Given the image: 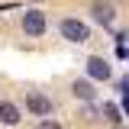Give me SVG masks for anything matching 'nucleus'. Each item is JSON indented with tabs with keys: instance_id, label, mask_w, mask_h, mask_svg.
<instances>
[{
	"instance_id": "4",
	"label": "nucleus",
	"mask_w": 129,
	"mask_h": 129,
	"mask_svg": "<svg viewBox=\"0 0 129 129\" xmlns=\"http://www.w3.org/2000/svg\"><path fill=\"white\" fill-rule=\"evenodd\" d=\"M90 13H94V19L100 23V26H110L116 10H113V3H110V0H94V3H90Z\"/></svg>"
},
{
	"instance_id": "6",
	"label": "nucleus",
	"mask_w": 129,
	"mask_h": 129,
	"mask_svg": "<svg viewBox=\"0 0 129 129\" xmlns=\"http://www.w3.org/2000/svg\"><path fill=\"white\" fill-rule=\"evenodd\" d=\"M23 116H19V107L16 103H10V100H0V123L3 126H16Z\"/></svg>"
},
{
	"instance_id": "3",
	"label": "nucleus",
	"mask_w": 129,
	"mask_h": 129,
	"mask_svg": "<svg viewBox=\"0 0 129 129\" xmlns=\"http://www.w3.org/2000/svg\"><path fill=\"white\" fill-rule=\"evenodd\" d=\"M26 107H29L36 116H48V113H52V100H48L45 94H39V90H29V94H26Z\"/></svg>"
},
{
	"instance_id": "9",
	"label": "nucleus",
	"mask_w": 129,
	"mask_h": 129,
	"mask_svg": "<svg viewBox=\"0 0 129 129\" xmlns=\"http://www.w3.org/2000/svg\"><path fill=\"white\" fill-rule=\"evenodd\" d=\"M100 113H103V107H87L84 116H87V119H100Z\"/></svg>"
},
{
	"instance_id": "12",
	"label": "nucleus",
	"mask_w": 129,
	"mask_h": 129,
	"mask_svg": "<svg viewBox=\"0 0 129 129\" xmlns=\"http://www.w3.org/2000/svg\"><path fill=\"white\" fill-rule=\"evenodd\" d=\"M123 113L129 116V94H126V100H123Z\"/></svg>"
},
{
	"instance_id": "2",
	"label": "nucleus",
	"mask_w": 129,
	"mask_h": 129,
	"mask_svg": "<svg viewBox=\"0 0 129 129\" xmlns=\"http://www.w3.org/2000/svg\"><path fill=\"white\" fill-rule=\"evenodd\" d=\"M23 32L26 36H42L45 32V13L42 10H29L23 16Z\"/></svg>"
},
{
	"instance_id": "13",
	"label": "nucleus",
	"mask_w": 129,
	"mask_h": 129,
	"mask_svg": "<svg viewBox=\"0 0 129 129\" xmlns=\"http://www.w3.org/2000/svg\"><path fill=\"white\" fill-rule=\"evenodd\" d=\"M113 129H119V126H113Z\"/></svg>"
},
{
	"instance_id": "11",
	"label": "nucleus",
	"mask_w": 129,
	"mask_h": 129,
	"mask_svg": "<svg viewBox=\"0 0 129 129\" xmlns=\"http://www.w3.org/2000/svg\"><path fill=\"white\" fill-rule=\"evenodd\" d=\"M119 90H123V94H129V78H123V81H119Z\"/></svg>"
},
{
	"instance_id": "5",
	"label": "nucleus",
	"mask_w": 129,
	"mask_h": 129,
	"mask_svg": "<svg viewBox=\"0 0 129 129\" xmlns=\"http://www.w3.org/2000/svg\"><path fill=\"white\" fill-rule=\"evenodd\" d=\"M87 78L90 81H110V64L103 58H87Z\"/></svg>"
},
{
	"instance_id": "1",
	"label": "nucleus",
	"mask_w": 129,
	"mask_h": 129,
	"mask_svg": "<svg viewBox=\"0 0 129 129\" xmlns=\"http://www.w3.org/2000/svg\"><path fill=\"white\" fill-rule=\"evenodd\" d=\"M61 36L68 39V42H87V39H90L87 26L78 23V19H61Z\"/></svg>"
},
{
	"instance_id": "10",
	"label": "nucleus",
	"mask_w": 129,
	"mask_h": 129,
	"mask_svg": "<svg viewBox=\"0 0 129 129\" xmlns=\"http://www.w3.org/2000/svg\"><path fill=\"white\" fill-rule=\"evenodd\" d=\"M36 129H61V126H58L55 119H42V123H39V126H36Z\"/></svg>"
},
{
	"instance_id": "8",
	"label": "nucleus",
	"mask_w": 129,
	"mask_h": 129,
	"mask_svg": "<svg viewBox=\"0 0 129 129\" xmlns=\"http://www.w3.org/2000/svg\"><path fill=\"white\" fill-rule=\"evenodd\" d=\"M103 116H107L110 123H119V107H116V103H107V107H103Z\"/></svg>"
},
{
	"instance_id": "7",
	"label": "nucleus",
	"mask_w": 129,
	"mask_h": 129,
	"mask_svg": "<svg viewBox=\"0 0 129 129\" xmlns=\"http://www.w3.org/2000/svg\"><path fill=\"white\" fill-rule=\"evenodd\" d=\"M94 84H90V81H74V97H78V100H94Z\"/></svg>"
}]
</instances>
